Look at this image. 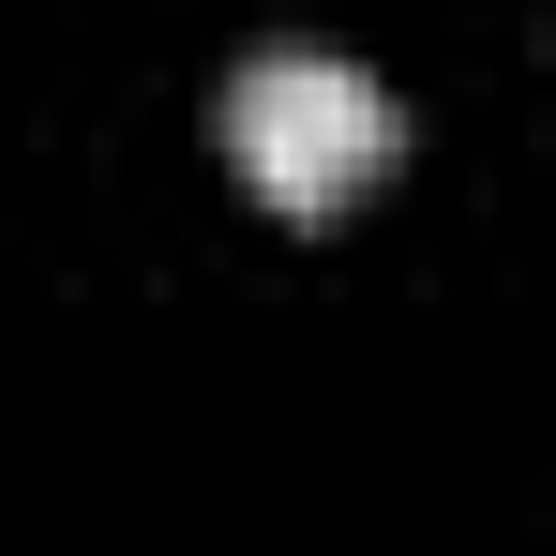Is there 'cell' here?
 <instances>
[{
	"label": "cell",
	"mask_w": 556,
	"mask_h": 556,
	"mask_svg": "<svg viewBox=\"0 0 556 556\" xmlns=\"http://www.w3.org/2000/svg\"><path fill=\"white\" fill-rule=\"evenodd\" d=\"M226 166L271 195V211H346V195L391 166V91H376L362 61H331V46H256L241 76H226Z\"/></svg>",
	"instance_id": "1"
}]
</instances>
